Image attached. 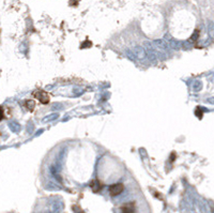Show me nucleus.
<instances>
[{
    "label": "nucleus",
    "instance_id": "f257e3e1",
    "mask_svg": "<svg viewBox=\"0 0 214 213\" xmlns=\"http://www.w3.org/2000/svg\"><path fill=\"white\" fill-rule=\"evenodd\" d=\"M123 191V184L121 183H116V184H112L109 187V193L112 194V196H118L120 195L121 193Z\"/></svg>",
    "mask_w": 214,
    "mask_h": 213
},
{
    "label": "nucleus",
    "instance_id": "7ed1b4c3",
    "mask_svg": "<svg viewBox=\"0 0 214 213\" xmlns=\"http://www.w3.org/2000/svg\"><path fill=\"white\" fill-rule=\"evenodd\" d=\"M90 187L93 189L94 192H98L101 190V187H102V184L98 182V180H94V181L91 182V184H90Z\"/></svg>",
    "mask_w": 214,
    "mask_h": 213
},
{
    "label": "nucleus",
    "instance_id": "20e7f679",
    "mask_svg": "<svg viewBox=\"0 0 214 213\" xmlns=\"http://www.w3.org/2000/svg\"><path fill=\"white\" fill-rule=\"evenodd\" d=\"M2 117H3V110H2V108L0 107V120L2 119Z\"/></svg>",
    "mask_w": 214,
    "mask_h": 213
},
{
    "label": "nucleus",
    "instance_id": "f03ea898",
    "mask_svg": "<svg viewBox=\"0 0 214 213\" xmlns=\"http://www.w3.org/2000/svg\"><path fill=\"white\" fill-rule=\"evenodd\" d=\"M34 97H36L41 103H43V104H47V103L49 102L48 94L46 93V92H44V91H36V93H34Z\"/></svg>",
    "mask_w": 214,
    "mask_h": 213
}]
</instances>
